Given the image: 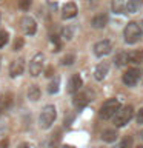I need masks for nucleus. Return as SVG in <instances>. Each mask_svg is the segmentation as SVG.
<instances>
[{
  "label": "nucleus",
  "mask_w": 143,
  "mask_h": 148,
  "mask_svg": "<svg viewBox=\"0 0 143 148\" xmlns=\"http://www.w3.org/2000/svg\"><path fill=\"white\" fill-rule=\"evenodd\" d=\"M55 117H57V110H55L54 105H46V106H43V110H42V113H40V117H39L40 128L48 130L51 125L54 123Z\"/></svg>",
  "instance_id": "obj_1"
},
{
  "label": "nucleus",
  "mask_w": 143,
  "mask_h": 148,
  "mask_svg": "<svg viewBox=\"0 0 143 148\" xmlns=\"http://www.w3.org/2000/svg\"><path fill=\"white\" fill-rule=\"evenodd\" d=\"M123 37H125V42L129 45L137 43V42L142 39V28L138 26L136 22H129L123 29Z\"/></svg>",
  "instance_id": "obj_2"
},
{
  "label": "nucleus",
  "mask_w": 143,
  "mask_h": 148,
  "mask_svg": "<svg viewBox=\"0 0 143 148\" xmlns=\"http://www.w3.org/2000/svg\"><path fill=\"white\" fill-rule=\"evenodd\" d=\"M122 108L120 106L118 99H108L106 102H103V105L100 106V117L101 119H111L114 117L115 114L118 113V110Z\"/></svg>",
  "instance_id": "obj_3"
},
{
  "label": "nucleus",
  "mask_w": 143,
  "mask_h": 148,
  "mask_svg": "<svg viewBox=\"0 0 143 148\" xmlns=\"http://www.w3.org/2000/svg\"><path fill=\"white\" fill-rule=\"evenodd\" d=\"M134 116V108L131 105H125L118 110V113L114 116V125L115 127H125Z\"/></svg>",
  "instance_id": "obj_4"
},
{
  "label": "nucleus",
  "mask_w": 143,
  "mask_h": 148,
  "mask_svg": "<svg viewBox=\"0 0 143 148\" xmlns=\"http://www.w3.org/2000/svg\"><path fill=\"white\" fill-rule=\"evenodd\" d=\"M140 79H142V69L140 68H129L128 71H125L122 80L126 86H136Z\"/></svg>",
  "instance_id": "obj_5"
},
{
  "label": "nucleus",
  "mask_w": 143,
  "mask_h": 148,
  "mask_svg": "<svg viewBox=\"0 0 143 148\" xmlns=\"http://www.w3.org/2000/svg\"><path fill=\"white\" fill-rule=\"evenodd\" d=\"M43 62H45V56L42 53H37L29 62V74L32 77H37L43 69Z\"/></svg>",
  "instance_id": "obj_6"
},
{
  "label": "nucleus",
  "mask_w": 143,
  "mask_h": 148,
  "mask_svg": "<svg viewBox=\"0 0 143 148\" xmlns=\"http://www.w3.org/2000/svg\"><path fill=\"white\" fill-rule=\"evenodd\" d=\"M20 25H22V29H23V32H25V34H28V36L35 34V31H37V23H35V20H34L32 17L25 16V17L22 18Z\"/></svg>",
  "instance_id": "obj_7"
},
{
  "label": "nucleus",
  "mask_w": 143,
  "mask_h": 148,
  "mask_svg": "<svg viewBox=\"0 0 143 148\" xmlns=\"http://www.w3.org/2000/svg\"><path fill=\"white\" fill-rule=\"evenodd\" d=\"M112 49V43L109 40H100L94 45V53L99 57H103V56H108Z\"/></svg>",
  "instance_id": "obj_8"
},
{
  "label": "nucleus",
  "mask_w": 143,
  "mask_h": 148,
  "mask_svg": "<svg viewBox=\"0 0 143 148\" xmlns=\"http://www.w3.org/2000/svg\"><path fill=\"white\" fill-rule=\"evenodd\" d=\"M83 85V80H82V77L78 76V74H74V76L69 79V82H68V88H66V91L69 92V94H78L80 92V88Z\"/></svg>",
  "instance_id": "obj_9"
},
{
  "label": "nucleus",
  "mask_w": 143,
  "mask_h": 148,
  "mask_svg": "<svg viewBox=\"0 0 143 148\" xmlns=\"http://www.w3.org/2000/svg\"><path fill=\"white\" fill-rule=\"evenodd\" d=\"M25 71V60L23 59H16L9 65V76L11 77H18Z\"/></svg>",
  "instance_id": "obj_10"
},
{
  "label": "nucleus",
  "mask_w": 143,
  "mask_h": 148,
  "mask_svg": "<svg viewBox=\"0 0 143 148\" xmlns=\"http://www.w3.org/2000/svg\"><path fill=\"white\" fill-rule=\"evenodd\" d=\"M108 73H109V65L106 63V62L99 63V65L95 66V69H94V77H95V80H103V79L108 76Z\"/></svg>",
  "instance_id": "obj_11"
},
{
  "label": "nucleus",
  "mask_w": 143,
  "mask_h": 148,
  "mask_svg": "<svg viewBox=\"0 0 143 148\" xmlns=\"http://www.w3.org/2000/svg\"><path fill=\"white\" fill-rule=\"evenodd\" d=\"M89 96L86 94V92H78V94H76L74 96V100H72V103H74V106L76 108H78V110H82V108H85V106L89 103Z\"/></svg>",
  "instance_id": "obj_12"
},
{
  "label": "nucleus",
  "mask_w": 143,
  "mask_h": 148,
  "mask_svg": "<svg viewBox=\"0 0 143 148\" xmlns=\"http://www.w3.org/2000/svg\"><path fill=\"white\" fill-rule=\"evenodd\" d=\"M77 16V6L74 2H68L62 9V17L63 18H72Z\"/></svg>",
  "instance_id": "obj_13"
},
{
  "label": "nucleus",
  "mask_w": 143,
  "mask_h": 148,
  "mask_svg": "<svg viewBox=\"0 0 143 148\" xmlns=\"http://www.w3.org/2000/svg\"><path fill=\"white\" fill-rule=\"evenodd\" d=\"M106 23H108V16H106V14H97V16L92 17V20H91V25H92V28H95V29L105 28Z\"/></svg>",
  "instance_id": "obj_14"
},
{
  "label": "nucleus",
  "mask_w": 143,
  "mask_h": 148,
  "mask_svg": "<svg viewBox=\"0 0 143 148\" xmlns=\"http://www.w3.org/2000/svg\"><path fill=\"white\" fill-rule=\"evenodd\" d=\"M143 62V49H134L131 53H128V63L140 65Z\"/></svg>",
  "instance_id": "obj_15"
},
{
  "label": "nucleus",
  "mask_w": 143,
  "mask_h": 148,
  "mask_svg": "<svg viewBox=\"0 0 143 148\" xmlns=\"http://www.w3.org/2000/svg\"><path fill=\"white\" fill-rule=\"evenodd\" d=\"M117 137H118V134H117V131H115L114 128H108V130H105V131L101 133V139H103L105 142H108V143L115 142Z\"/></svg>",
  "instance_id": "obj_16"
},
{
  "label": "nucleus",
  "mask_w": 143,
  "mask_h": 148,
  "mask_svg": "<svg viewBox=\"0 0 143 148\" xmlns=\"http://www.w3.org/2000/svg\"><path fill=\"white\" fill-rule=\"evenodd\" d=\"M140 8H142L140 0H128V3H126V12L128 14H136L140 11Z\"/></svg>",
  "instance_id": "obj_17"
},
{
  "label": "nucleus",
  "mask_w": 143,
  "mask_h": 148,
  "mask_svg": "<svg viewBox=\"0 0 143 148\" xmlns=\"http://www.w3.org/2000/svg\"><path fill=\"white\" fill-rule=\"evenodd\" d=\"M111 9L115 14H122L123 11H126V3H125V0H112L111 2Z\"/></svg>",
  "instance_id": "obj_18"
},
{
  "label": "nucleus",
  "mask_w": 143,
  "mask_h": 148,
  "mask_svg": "<svg viewBox=\"0 0 143 148\" xmlns=\"http://www.w3.org/2000/svg\"><path fill=\"white\" fill-rule=\"evenodd\" d=\"M28 99L32 102H37L40 99V88L37 85H31L28 88Z\"/></svg>",
  "instance_id": "obj_19"
},
{
  "label": "nucleus",
  "mask_w": 143,
  "mask_h": 148,
  "mask_svg": "<svg viewBox=\"0 0 143 148\" xmlns=\"http://www.w3.org/2000/svg\"><path fill=\"white\" fill-rule=\"evenodd\" d=\"M60 140H62V133H60V130H57L49 139V148H57L60 145Z\"/></svg>",
  "instance_id": "obj_20"
},
{
  "label": "nucleus",
  "mask_w": 143,
  "mask_h": 148,
  "mask_svg": "<svg viewBox=\"0 0 143 148\" xmlns=\"http://www.w3.org/2000/svg\"><path fill=\"white\" fill-rule=\"evenodd\" d=\"M114 63L117 65V66H123L125 63H128V53L120 51V53L114 57Z\"/></svg>",
  "instance_id": "obj_21"
},
{
  "label": "nucleus",
  "mask_w": 143,
  "mask_h": 148,
  "mask_svg": "<svg viewBox=\"0 0 143 148\" xmlns=\"http://www.w3.org/2000/svg\"><path fill=\"white\" fill-rule=\"evenodd\" d=\"M11 103H12V94L6 92V94L0 96V108H8Z\"/></svg>",
  "instance_id": "obj_22"
},
{
  "label": "nucleus",
  "mask_w": 143,
  "mask_h": 148,
  "mask_svg": "<svg viewBox=\"0 0 143 148\" xmlns=\"http://www.w3.org/2000/svg\"><path fill=\"white\" fill-rule=\"evenodd\" d=\"M59 88H60V77L55 76L54 80L51 82L49 86H48V92H49V94H55V92L59 91Z\"/></svg>",
  "instance_id": "obj_23"
},
{
  "label": "nucleus",
  "mask_w": 143,
  "mask_h": 148,
  "mask_svg": "<svg viewBox=\"0 0 143 148\" xmlns=\"http://www.w3.org/2000/svg\"><path fill=\"white\" fill-rule=\"evenodd\" d=\"M62 37H63V39H66V40H71L72 37H74V28H72V26H66V28H63V31H62Z\"/></svg>",
  "instance_id": "obj_24"
},
{
  "label": "nucleus",
  "mask_w": 143,
  "mask_h": 148,
  "mask_svg": "<svg viewBox=\"0 0 143 148\" xmlns=\"http://www.w3.org/2000/svg\"><path fill=\"white\" fill-rule=\"evenodd\" d=\"M132 142H134V139L131 136H126L120 142V148H132Z\"/></svg>",
  "instance_id": "obj_25"
},
{
  "label": "nucleus",
  "mask_w": 143,
  "mask_h": 148,
  "mask_svg": "<svg viewBox=\"0 0 143 148\" xmlns=\"http://www.w3.org/2000/svg\"><path fill=\"white\" fill-rule=\"evenodd\" d=\"M74 62H76V56H74V54H66V56H65V57L62 59V63L66 65V66L72 65Z\"/></svg>",
  "instance_id": "obj_26"
},
{
  "label": "nucleus",
  "mask_w": 143,
  "mask_h": 148,
  "mask_svg": "<svg viewBox=\"0 0 143 148\" xmlns=\"http://www.w3.org/2000/svg\"><path fill=\"white\" fill-rule=\"evenodd\" d=\"M9 40V34L6 31H0V48H3Z\"/></svg>",
  "instance_id": "obj_27"
},
{
  "label": "nucleus",
  "mask_w": 143,
  "mask_h": 148,
  "mask_svg": "<svg viewBox=\"0 0 143 148\" xmlns=\"http://www.w3.org/2000/svg\"><path fill=\"white\" fill-rule=\"evenodd\" d=\"M31 2L32 0H18V6H20V9H23V11H28L31 6Z\"/></svg>",
  "instance_id": "obj_28"
},
{
  "label": "nucleus",
  "mask_w": 143,
  "mask_h": 148,
  "mask_svg": "<svg viewBox=\"0 0 143 148\" xmlns=\"http://www.w3.org/2000/svg\"><path fill=\"white\" fill-rule=\"evenodd\" d=\"M22 46H23V39H22V37H18V39H16V42H14L12 49L14 51H18V49H22Z\"/></svg>",
  "instance_id": "obj_29"
},
{
  "label": "nucleus",
  "mask_w": 143,
  "mask_h": 148,
  "mask_svg": "<svg viewBox=\"0 0 143 148\" xmlns=\"http://www.w3.org/2000/svg\"><path fill=\"white\" fill-rule=\"evenodd\" d=\"M136 120H137V123H138V125H142V123H143V108H140V111L137 113Z\"/></svg>",
  "instance_id": "obj_30"
},
{
  "label": "nucleus",
  "mask_w": 143,
  "mask_h": 148,
  "mask_svg": "<svg viewBox=\"0 0 143 148\" xmlns=\"http://www.w3.org/2000/svg\"><path fill=\"white\" fill-rule=\"evenodd\" d=\"M45 76H46V77H51V76H54V69H52V66H48V68H46V71H45Z\"/></svg>",
  "instance_id": "obj_31"
},
{
  "label": "nucleus",
  "mask_w": 143,
  "mask_h": 148,
  "mask_svg": "<svg viewBox=\"0 0 143 148\" xmlns=\"http://www.w3.org/2000/svg\"><path fill=\"white\" fill-rule=\"evenodd\" d=\"M8 145H9V140H8V139H3V140L0 142V148H8Z\"/></svg>",
  "instance_id": "obj_32"
},
{
  "label": "nucleus",
  "mask_w": 143,
  "mask_h": 148,
  "mask_svg": "<svg viewBox=\"0 0 143 148\" xmlns=\"http://www.w3.org/2000/svg\"><path fill=\"white\" fill-rule=\"evenodd\" d=\"M17 148H29V145H28V143H22V145H18Z\"/></svg>",
  "instance_id": "obj_33"
},
{
  "label": "nucleus",
  "mask_w": 143,
  "mask_h": 148,
  "mask_svg": "<svg viewBox=\"0 0 143 148\" xmlns=\"http://www.w3.org/2000/svg\"><path fill=\"white\" fill-rule=\"evenodd\" d=\"M63 148H76V147H72V145H63Z\"/></svg>",
  "instance_id": "obj_34"
},
{
  "label": "nucleus",
  "mask_w": 143,
  "mask_h": 148,
  "mask_svg": "<svg viewBox=\"0 0 143 148\" xmlns=\"http://www.w3.org/2000/svg\"><path fill=\"white\" fill-rule=\"evenodd\" d=\"M140 137L143 139V130H142V131H140Z\"/></svg>",
  "instance_id": "obj_35"
},
{
  "label": "nucleus",
  "mask_w": 143,
  "mask_h": 148,
  "mask_svg": "<svg viewBox=\"0 0 143 148\" xmlns=\"http://www.w3.org/2000/svg\"><path fill=\"white\" fill-rule=\"evenodd\" d=\"M137 148H143V147H137Z\"/></svg>",
  "instance_id": "obj_36"
}]
</instances>
